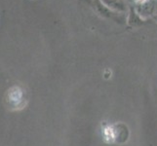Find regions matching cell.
I'll return each instance as SVG.
<instances>
[{
    "instance_id": "cell-1",
    "label": "cell",
    "mask_w": 157,
    "mask_h": 146,
    "mask_svg": "<svg viewBox=\"0 0 157 146\" xmlns=\"http://www.w3.org/2000/svg\"><path fill=\"white\" fill-rule=\"evenodd\" d=\"M94 6L95 9L97 11L100 16H101L102 18L105 19H109V20H113V21H118L117 18L119 19V17H121V15L123 14H118L111 11L110 9H108L107 7H105L101 0H94Z\"/></svg>"
},
{
    "instance_id": "cell-6",
    "label": "cell",
    "mask_w": 157,
    "mask_h": 146,
    "mask_svg": "<svg viewBox=\"0 0 157 146\" xmlns=\"http://www.w3.org/2000/svg\"><path fill=\"white\" fill-rule=\"evenodd\" d=\"M156 21H157V15H156Z\"/></svg>"
},
{
    "instance_id": "cell-4",
    "label": "cell",
    "mask_w": 157,
    "mask_h": 146,
    "mask_svg": "<svg viewBox=\"0 0 157 146\" xmlns=\"http://www.w3.org/2000/svg\"><path fill=\"white\" fill-rule=\"evenodd\" d=\"M128 24L133 28H138V26L143 25L144 23V20L140 17L137 13V11L135 8H131L128 11V17H127Z\"/></svg>"
},
{
    "instance_id": "cell-7",
    "label": "cell",
    "mask_w": 157,
    "mask_h": 146,
    "mask_svg": "<svg viewBox=\"0 0 157 146\" xmlns=\"http://www.w3.org/2000/svg\"><path fill=\"white\" fill-rule=\"evenodd\" d=\"M156 15H157V12H156Z\"/></svg>"
},
{
    "instance_id": "cell-3",
    "label": "cell",
    "mask_w": 157,
    "mask_h": 146,
    "mask_svg": "<svg viewBox=\"0 0 157 146\" xmlns=\"http://www.w3.org/2000/svg\"><path fill=\"white\" fill-rule=\"evenodd\" d=\"M135 9L140 17L145 20L154 13V1L153 0H148V1L143 3H138L137 7Z\"/></svg>"
},
{
    "instance_id": "cell-5",
    "label": "cell",
    "mask_w": 157,
    "mask_h": 146,
    "mask_svg": "<svg viewBox=\"0 0 157 146\" xmlns=\"http://www.w3.org/2000/svg\"><path fill=\"white\" fill-rule=\"evenodd\" d=\"M138 3H143V2H145V1H148V0H136Z\"/></svg>"
},
{
    "instance_id": "cell-2",
    "label": "cell",
    "mask_w": 157,
    "mask_h": 146,
    "mask_svg": "<svg viewBox=\"0 0 157 146\" xmlns=\"http://www.w3.org/2000/svg\"><path fill=\"white\" fill-rule=\"evenodd\" d=\"M102 4L108 9L118 14H125L128 12V5L125 0H101Z\"/></svg>"
}]
</instances>
